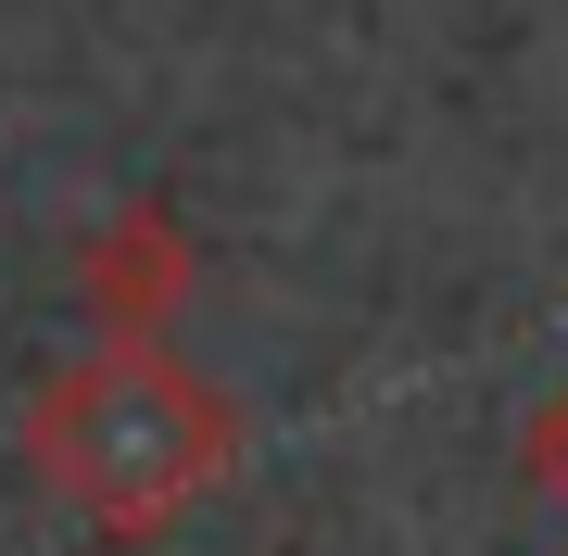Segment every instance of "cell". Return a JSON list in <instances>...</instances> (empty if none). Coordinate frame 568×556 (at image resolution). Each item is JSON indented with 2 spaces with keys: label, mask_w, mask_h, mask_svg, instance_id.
I'll use <instances>...</instances> for the list:
<instances>
[{
  "label": "cell",
  "mask_w": 568,
  "mask_h": 556,
  "mask_svg": "<svg viewBox=\"0 0 568 556\" xmlns=\"http://www.w3.org/2000/svg\"><path fill=\"white\" fill-rule=\"evenodd\" d=\"M518 468H530V481H544V494L568 506V392H556L544 417H530V443H518Z\"/></svg>",
  "instance_id": "3"
},
{
  "label": "cell",
  "mask_w": 568,
  "mask_h": 556,
  "mask_svg": "<svg viewBox=\"0 0 568 556\" xmlns=\"http://www.w3.org/2000/svg\"><path fill=\"white\" fill-rule=\"evenodd\" d=\"M190 291H203V241L164 203H114L77 241V304H89L102 342H164V316H178Z\"/></svg>",
  "instance_id": "2"
},
{
  "label": "cell",
  "mask_w": 568,
  "mask_h": 556,
  "mask_svg": "<svg viewBox=\"0 0 568 556\" xmlns=\"http://www.w3.org/2000/svg\"><path fill=\"white\" fill-rule=\"evenodd\" d=\"M26 468L63 518L102 544H164L190 506L241 468V405L178 342H89L26 405Z\"/></svg>",
  "instance_id": "1"
}]
</instances>
